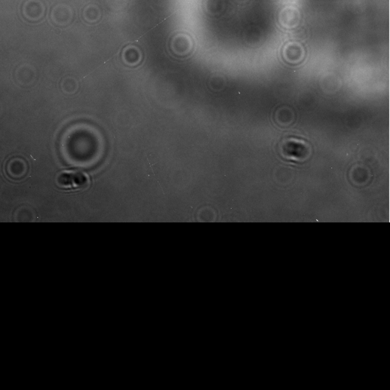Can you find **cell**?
<instances>
[{
  "instance_id": "1",
  "label": "cell",
  "mask_w": 390,
  "mask_h": 390,
  "mask_svg": "<svg viewBox=\"0 0 390 390\" xmlns=\"http://www.w3.org/2000/svg\"><path fill=\"white\" fill-rule=\"evenodd\" d=\"M279 153L286 160L303 162L311 156L312 147L303 139L288 137L280 142Z\"/></svg>"
},
{
  "instance_id": "2",
  "label": "cell",
  "mask_w": 390,
  "mask_h": 390,
  "mask_svg": "<svg viewBox=\"0 0 390 390\" xmlns=\"http://www.w3.org/2000/svg\"><path fill=\"white\" fill-rule=\"evenodd\" d=\"M56 182L64 189H83L89 184V178L82 172H65L59 174Z\"/></svg>"
},
{
  "instance_id": "3",
  "label": "cell",
  "mask_w": 390,
  "mask_h": 390,
  "mask_svg": "<svg viewBox=\"0 0 390 390\" xmlns=\"http://www.w3.org/2000/svg\"><path fill=\"white\" fill-rule=\"evenodd\" d=\"M45 12V5L40 0H27L23 5V15L29 21H39L43 18Z\"/></svg>"
},
{
  "instance_id": "4",
  "label": "cell",
  "mask_w": 390,
  "mask_h": 390,
  "mask_svg": "<svg viewBox=\"0 0 390 390\" xmlns=\"http://www.w3.org/2000/svg\"><path fill=\"white\" fill-rule=\"evenodd\" d=\"M73 10L70 6L58 5L51 12V20L57 26H67L73 18Z\"/></svg>"
},
{
  "instance_id": "5",
  "label": "cell",
  "mask_w": 390,
  "mask_h": 390,
  "mask_svg": "<svg viewBox=\"0 0 390 390\" xmlns=\"http://www.w3.org/2000/svg\"><path fill=\"white\" fill-rule=\"evenodd\" d=\"M6 170H7L8 175L11 178L20 179L27 173V162L22 158H13L8 162Z\"/></svg>"
},
{
  "instance_id": "6",
  "label": "cell",
  "mask_w": 390,
  "mask_h": 390,
  "mask_svg": "<svg viewBox=\"0 0 390 390\" xmlns=\"http://www.w3.org/2000/svg\"><path fill=\"white\" fill-rule=\"evenodd\" d=\"M349 177L352 182L355 186H363L371 181V171L363 166H355L351 169Z\"/></svg>"
},
{
  "instance_id": "7",
  "label": "cell",
  "mask_w": 390,
  "mask_h": 390,
  "mask_svg": "<svg viewBox=\"0 0 390 390\" xmlns=\"http://www.w3.org/2000/svg\"><path fill=\"white\" fill-rule=\"evenodd\" d=\"M274 119L279 126H290L294 120V111L289 107L280 108L275 112Z\"/></svg>"
},
{
  "instance_id": "8",
  "label": "cell",
  "mask_w": 390,
  "mask_h": 390,
  "mask_svg": "<svg viewBox=\"0 0 390 390\" xmlns=\"http://www.w3.org/2000/svg\"><path fill=\"white\" fill-rule=\"evenodd\" d=\"M84 15L86 21L93 23L99 18L100 12L96 6H89L85 9Z\"/></svg>"
}]
</instances>
